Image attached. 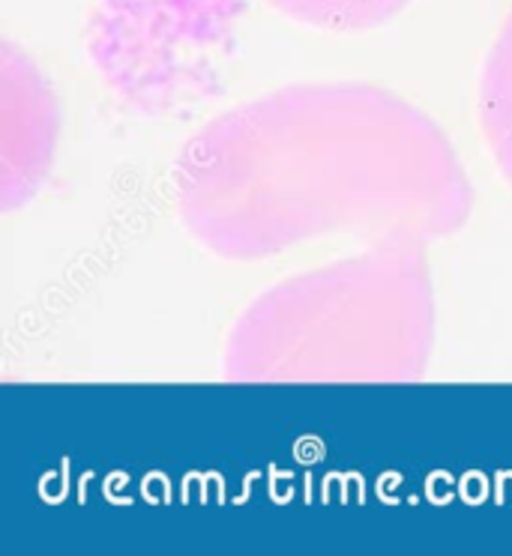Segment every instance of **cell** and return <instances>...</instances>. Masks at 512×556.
I'll list each match as a JSON object with an SVG mask.
<instances>
[{
    "mask_svg": "<svg viewBox=\"0 0 512 556\" xmlns=\"http://www.w3.org/2000/svg\"><path fill=\"white\" fill-rule=\"evenodd\" d=\"M171 198L192 240L228 261L327 237L423 245L474 213L450 135L357 81L288 85L204 123L174 159Z\"/></svg>",
    "mask_w": 512,
    "mask_h": 556,
    "instance_id": "6da1fadb",
    "label": "cell"
},
{
    "mask_svg": "<svg viewBox=\"0 0 512 556\" xmlns=\"http://www.w3.org/2000/svg\"><path fill=\"white\" fill-rule=\"evenodd\" d=\"M435 288L420 245L291 276L237 317L222 353L232 383H416L435 351Z\"/></svg>",
    "mask_w": 512,
    "mask_h": 556,
    "instance_id": "7a4b0ae2",
    "label": "cell"
},
{
    "mask_svg": "<svg viewBox=\"0 0 512 556\" xmlns=\"http://www.w3.org/2000/svg\"><path fill=\"white\" fill-rule=\"evenodd\" d=\"M0 114H3V210L27 204L49 177L54 144H58V102L51 97L46 75L34 61L3 46L0 61Z\"/></svg>",
    "mask_w": 512,
    "mask_h": 556,
    "instance_id": "3957f363",
    "label": "cell"
},
{
    "mask_svg": "<svg viewBox=\"0 0 512 556\" xmlns=\"http://www.w3.org/2000/svg\"><path fill=\"white\" fill-rule=\"evenodd\" d=\"M479 126L495 165L512 186V15L483 63L479 78Z\"/></svg>",
    "mask_w": 512,
    "mask_h": 556,
    "instance_id": "277c9868",
    "label": "cell"
},
{
    "mask_svg": "<svg viewBox=\"0 0 512 556\" xmlns=\"http://www.w3.org/2000/svg\"><path fill=\"white\" fill-rule=\"evenodd\" d=\"M264 3L297 25L333 30V34H363L396 22L414 0H264Z\"/></svg>",
    "mask_w": 512,
    "mask_h": 556,
    "instance_id": "5b68a950",
    "label": "cell"
}]
</instances>
